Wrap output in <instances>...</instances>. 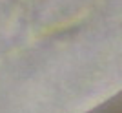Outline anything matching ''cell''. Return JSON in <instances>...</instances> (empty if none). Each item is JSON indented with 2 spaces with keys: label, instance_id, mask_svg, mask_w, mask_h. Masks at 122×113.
Here are the masks:
<instances>
[{
  "label": "cell",
  "instance_id": "1",
  "mask_svg": "<svg viewBox=\"0 0 122 113\" xmlns=\"http://www.w3.org/2000/svg\"><path fill=\"white\" fill-rule=\"evenodd\" d=\"M86 113H122V91H118L117 95L109 97L107 100L100 102Z\"/></svg>",
  "mask_w": 122,
  "mask_h": 113
}]
</instances>
